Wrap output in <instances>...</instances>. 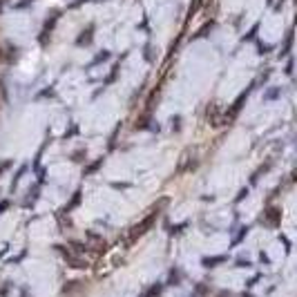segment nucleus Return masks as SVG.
<instances>
[{
  "mask_svg": "<svg viewBox=\"0 0 297 297\" xmlns=\"http://www.w3.org/2000/svg\"><path fill=\"white\" fill-rule=\"evenodd\" d=\"M246 235H248V228H242V230H239V235H237V237H235L233 242H230V246H239V244L244 242V237H246Z\"/></svg>",
  "mask_w": 297,
  "mask_h": 297,
  "instance_id": "nucleus-6",
  "label": "nucleus"
},
{
  "mask_svg": "<svg viewBox=\"0 0 297 297\" xmlns=\"http://www.w3.org/2000/svg\"><path fill=\"white\" fill-rule=\"evenodd\" d=\"M259 261L261 264H271V257H268L266 253H259Z\"/></svg>",
  "mask_w": 297,
  "mask_h": 297,
  "instance_id": "nucleus-11",
  "label": "nucleus"
},
{
  "mask_svg": "<svg viewBox=\"0 0 297 297\" xmlns=\"http://www.w3.org/2000/svg\"><path fill=\"white\" fill-rule=\"evenodd\" d=\"M235 266H239V268H246V266H250V259H246V257H239V259L235 261Z\"/></svg>",
  "mask_w": 297,
  "mask_h": 297,
  "instance_id": "nucleus-9",
  "label": "nucleus"
},
{
  "mask_svg": "<svg viewBox=\"0 0 297 297\" xmlns=\"http://www.w3.org/2000/svg\"><path fill=\"white\" fill-rule=\"evenodd\" d=\"M279 242L286 246V253H290V242H288V237H284V235H282V237H279Z\"/></svg>",
  "mask_w": 297,
  "mask_h": 297,
  "instance_id": "nucleus-10",
  "label": "nucleus"
},
{
  "mask_svg": "<svg viewBox=\"0 0 297 297\" xmlns=\"http://www.w3.org/2000/svg\"><path fill=\"white\" fill-rule=\"evenodd\" d=\"M78 201H81V192H76V194H74V199H72L70 204H67V210H74L76 206H78Z\"/></svg>",
  "mask_w": 297,
  "mask_h": 297,
  "instance_id": "nucleus-8",
  "label": "nucleus"
},
{
  "mask_svg": "<svg viewBox=\"0 0 297 297\" xmlns=\"http://www.w3.org/2000/svg\"><path fill=\"white\" fill-rule=\"evenodd\" d=\"M261 277H264V275H261V273H257V275H255L253 279H250V282H246V288H253V286H257V284L261 282Z\"/></svg>",
  "mask_w": 297,
  "mask_h": 297,
  "instance_id": "nucleus-7",
  "label": "nucleus"
},
{
  "mask_svg": "<svg viewBox=\"0 0 297 297\" xmlns=\"http://www.w3.org/2000/svg\"><path fill=\"white\" fill-rule=\"evenodd\" d=\"M264 221H266V226L268 228H279V223H282V210L279 208H268L266 212H264Z\"/></svg>",
  "mask_w": 297,
  "mask_h": 297,
  "instance_id": "nucleus-2",
  "label": "nucleus"
},
{
  "mask_svg": "<svg viewBox=\"0 0 297 297\" xmlns=\"http://www.w3.org/2000/svg\"><path fill=\"white\" fill-rule=\"evenodd\" d=\"M228 257L226 255H215V257H204L201 259V266L204 268H215V266H219V264H223Z\"/></svg>",
  "mask_w": 297,
  "mask_h": 297,
  "instance_id": "nucleus-3",
  "label": "nucleus"
},
{
  "mask_svg": "<svg viewBox=\"0 0 297 297\" xmlns=\"http://www.w3.org/2000/svg\"><path fill=\"white\" fill-rule=\"evenodd\" d=\"M244 297H253V293H248V290H246V293H244Z\"/></svg>",
  "mask_w": 297,
  "mask_h": 297,
  "instance_id": "nucleus-13",
  "label": "nucleus"
},
{
  "mask_svg": "<svg viewBox=\"0 0 297 297\" xmlns=\"http://www.w3.org/2000/svg\"><path fill=\"white\" fill-rule=\"evenodd\" d=\"M161 290H163V286H161V284H152V286H150V290L145 293V297H161Z\"/></svg>",
  "mask_w": 297,
  "mask_h": 297,
  "instance_id": "nucleus-4",
  "label": "nucleus"
},
{
  "mask_svg": "<svg viewBox=\"0 0 297 297\" xmlns=\"http://www.w3.org/2000/svg\"><path fill=\"white\" fill-rule=\"evenodd\" d=\"M72 246H74V248L78 250V253H83V250H85V246H83V244H78V242H70Z\"/></svg>",
  "mask_w": 297,
  "mask_h": 297,
  "instance_id": "nucleus-12",
  "label": "nucleus"
},
{
  "mask_svg": "<svg viewBox=\"0 0 297 297\" xmlns=\"http://www.w3.org/2000/svg\"><path fill=\"white\" fill-rule=\"evenodd\" d=\"M181 282V271L179 268H172L170 271V279H168V284H179Z\"/></svg>",
  "mask_w": 297,
  "mask_h": 297,
  "instance_id": "nucleus-5",
  "label": "nucleus"
},
{
  "mask_svg": "<svg viewBox=\"0 0 297 297\" xmlns=\"http://www.w3.org/2000/svg\"><path fill=\"white\" fill-rule=\"evenodd\" d=\"M154 221H156V212H152V215H148V217H145V219H143L141 223H137V226H134L132 230H130V235H127V244H137L139 239H141L143 235H145V233L150 230V228L154 226Z\"/></svg>",
  "mask_w": 297,
  "mask_h": 297,
  "instance_id": "nucleus-1",
  "label": "nucleus"
}]
</instances>
